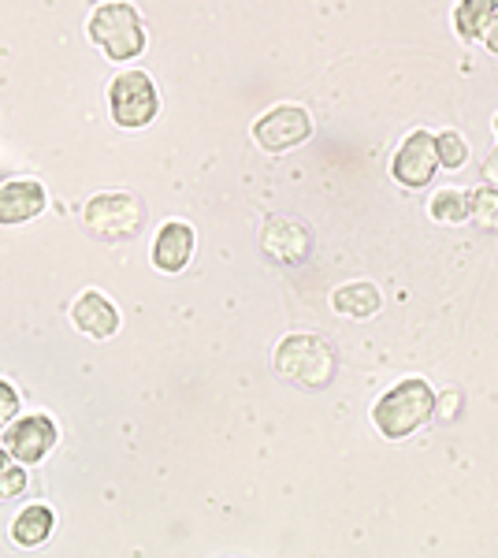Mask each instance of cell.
<instances>
[{
  "label": "cell",
  "mask_w": 498,
  "mask_h": 558,
  "mask_svg": "<svg viewBox=\"0 0 498 558\" xmlns=\"http://www.w3.org/2000/svg\"><path fill=\"white\" fill-rule=\"evenodd\" d=\"M271 368H276V376H283L287 384H294L297 391H324V387H331L335 376H339V354H335L324 336L294 331V336H287L283 343L276 347Z\"/></svg>",
  "instance_id": "1"
},
{
  "label": "cell",
  "mask_w": 498,
  "mask_h": 558,
  "mask_svg": "<svg viewBox=\"0 0 498 558\" xmlns=\"http://www.w3.org/2000/svg\"><path fill=\"white\" fill-rule=\"evenodd\" d=\"M432 417H436V387L421 380V376H410V380H398L394 387H387L373 407V425L391 444L410 439Z\"/></svg>",
  "instance_id": "2"
},
{
  "label": "cell",
  "mask_w": 498,
  "mask_h": 558,
  "mask_svg": "<svg viewBox=\"0 0 498 558\" xmlns=\"http://www.w3.org/2000/svg\"><path fill=\"white\" fill-rule=\"evenodd\" d=\"M86 34L116 64L138 60L142 49H146V23H142L138 8L131 0H105V4H97L86 23Z\"/></svg>",
  "instance_id": "3"
},
{
  "label": "cell",
  "mask_w": 498,
  "mask_h": 558,
  "mask_svg": "<svg viewBox=\"0 0 498 558\" xmlns=\"http://www.w3.org/2000/svg\"><path fill=\"white\" fill-rule=\"evenodd\" d=\"M108 112H112L116 128L142 131L160 116V89L146 71H120L108 83Z\"/></svg>",
  "instance_id": "4"
},
{
  "label": "cell",
  "mask_w": 498,
  "mask_h": 558,
  "mask_svg": "<svg viewBox=\"0 0 498 558\" xmlns=\"http://www.w3.org/2000/svg\"><path fill=\"white\" fill-rule=\"evenodd\" d=\"M83 220L89 235H97L101 242H126L138 235L142 223H146V205H142V197L123 191L94 194L83 209Z\"/></svg>",
  "instance_id": "5"
},
{
  "label": "cell",
  "mask_w": 498,
  "mask_h": 558,
  "mask_svg": "<svg viewBox=\"0 0 498 558\" xmlns=\"http://www.w3.org/2000/svg\"><path fill=\"white\" fill-rule=\"evenodd\" d=\"M313 138V116L302 105H276L253 123V142L265 153H291Z\"/></svg>",
  "instance_id": "6"
},
{
  "label": "cell",
  "mask_w": 498,
  "mask_h": 558,
  "mask_svg": "<svg viewBox=\"0 0 498 558\" xmlns=\"http://www.w3.org/2000/svg\"><path fill=\"white\" fill-rule=\"evenodd\" d=\"M436 168H439L436 134H428V131H410L391 157V175L405 191H424V186L436 179Z\"/></svg>",
  "instance_id": "7"
},
{
  "label": "cell",
  "mask_w": 498,
  "mask_h": 558,
  "mask_svg": "<svg viewBox=\"0 0 498 558\" xmlns=\"http://www.w3.org/2000/svg\"><path fill=\"white\" fill-rule=\"evenodd\" d=\"M260 250L276 265H302L313 254V231L302 220H294V216H268Z\"/></svg>",
  "instance_id": "8"
},
{
  "label": "cell",
  "mask_w": 498,
  "mask_h": 558,
  "mask_svg": "<svg viewBox=\"0 0 498 558\" xmlns=\"http://www.w3.org/2000/svg\"><path fill=\"white\" fill-rule=\"evenodd\" d=\"M4 447L15 462L34 465L57 447V425H52L49 413H34V417H20L4 428Z\"/></svg>",
  "instance_id": "9"
},
{
  "label": "cell",
  "mask_w": 498,
  "mask_h": 558,
  "mask_svg": "<svg viewBox=\"0 0 498 558\" xmlns=\"http://www.w3.org/2000/svg\"><path fill=\"white\" fill-rule=\"evenodd\" d=\"M194 246H197V235L194 228L183 220H168L165 228L157 231V239H153V268L165 276H175L183 272V268L190 265V257H194Z\"/></svg>",
  "instance_id": "10"
},
{
  "label": "cell",
  "mask_w": 498,
  "mask_h": 558,
  "mask_svg": "<svg viewBox=\"0 0 498 558\" xmlns=\"http://www.w3.org/2000/svg\"><path fill=\"white\" fill-rule=\"evenodd\" d=\"M45 205H49V197H45V186L38 179L20 175V179H4V183H0V223H4V228L34 220V216L45 213Z\"/></svg>",
  "instance_id": "11"
},
{
  "label": "cell",
  "mask_w": 498,
  "mask_h": 558,
  "mask_svg": "<svg viewBox=\"0 0 498 558\" xmlns=\"http://www.w3.org/2000/svg\"><path fill=\"white\" fill-rule=\"evenodd\" d=\"M71 324H75L83 336L105 343V339H112L116 331H120V310H116L105 291H83L75 299V305H71Z\"/></svg>",
  "instance_id": "12"
},
{
  "label": "cell",
  "mask_w": 498,
  "mask_h": 558,
  "mask_svg": "<svg viewBox=\"0 0 498 558\" xmlns=\"http://www.w3.org/2000/svg\"><path fill=\"white\" fill-rule=\"evenodd\" d=\"M379 305H384V294H379V287L368 283V279H353V283H342L331 291V310L350 320L376 317Z\"/></svg>",
  "instance_id": "13"
},
{
  "label": "cell",
  "mask_w": 498,
  "mask_h": 558,
  "mask_svg": "<svg viewBox=\"0 0 498 558\" xmlns=\"http://www.w3.org/2000/svg\"><path fill=\"white\" fill-rule=\"evenodd\" d=\"M52 529H57V514H52V507H45V502H31V507H23L20 514H15L12 539L20 547H41L45 539L52 536Z\"/></svg>",
  "instance_id": "14"
},
{
  "label": "cell",
  "mask_w": 498,
  "mask_h": 558,
  "mask_svg": "<svg viewBox=\"0 0 498 558\" xmlns=\"http://www.w3.org/2000/svg\"><path fill=\"white\" fill-rule=\"evenodd\" d=\"M498 12V0H458L454 8V31L461 41H479L487 20Z\"/></svg>",
  "instance_id": "15"
},
{
  "label": "cell",
  "mask_w": 498,
  "mask_h": 558,
  "mask_svg": "<svg viewBox=\"0 0 498 558\" xmlns=\"http://www.w3.org/2000/svg\"><path fill=\"white\" fill-rule=\"evenodd\" d=\"M428 216L436 223H465L469 220V194L454 191V186L436 191V194H432V202H428Z\"/></svg>",
  "instance_id": "16"
},
{
  "label": "cell",
  "mask_w": 498,
  "mask_h": 558,
  "mask_svg": "<svg viewBox=\"0 0 498 558\" xmlns=\"http://www.w3.org/2000/svg\"><path fill=\"white\" fill-rule=\"evenodd\" d=\"M469 220H476L484 231H498V186L479 183L469 191Z\"/></svg>",
  "instance_id": "17"
},
{
  "label": "cell",
  "mask_w": 498,
  "mask_h": 558,
  "mask_svg": "<svg viewBox=\"0 0 498 558\" xmlns=\"http://www.w3.org/2000/svg\"><path fill=\"white\" fill-rule=\"evenodd\" d=\"M436 153H439V168H450V172L469 165V142H465V134H458V131L436 134Z\"/></svg>",
  "instance_id": "18"
},
{
  "label": "cell",
  "mask_w": 498,
  "mask_h": 558,
  "mask_svg": "<svg viewBox=\"0 0 498 558\" xmlns=\"http://www.w3.org/2000/svg\"><path fill=\"white\" fill-rule=\"evenodd\" d=\"M26 470H23V462L20 465H8L4 473H0V499H20V495L26 492Z\"/></svg>",
  "instance_id": "19"
},
{
  "label": "cell",
  "mask_w": 498,
  "mask_h": 558,
  "mask_svg": "<svg viewBox=\"0 0 498 558\" xmlns=\"http://www.w3.org/2000/svg\"><path fill=\"white\" fill-rule=\"evenodd\" d=\"M20 413V391L8 380H0V428H8Z\"/></svg>",
  "instance_id": "20"
},
{
  "label": "cell",
  "mask_w": 498,
  "mask_h": 558,
  "mask_svg": "<svg viewBox=\"0 0 498 558\" xmlns=\"http://www.w3.org/2000/svg\"><path fill=\"white\" fill-rule=\"evenodd\" d=\"M454 410H461V395L458 391H442V402H439V395H436V413H439L442 421L454 417Z\"/></svg>",
  "instance_id": "21"
},
{
  "label": "cell",
  "mask_w": 498,
  "mask_h": 558,
  "mask_svg": "<svg viewBox=\"0 0 498 558\" xmlns=\"http://www.w3.org/2000/svg\"><path fill=\"white\" fill-rule=\"evenodd\" d=\"M479 41L487 45V52H495V57H498V12L491 15V20H487L484 34H479Z\"/></svg>",
  "instance_id": "22"
},
{
  "label": "cell",
  "mask_w": 498,
  "mask_h": 558,
  "mask_svg": "<svg viewBox=\"0 0 498 558\" xmlns=\"http://www.w3.org/2000/svg\"><path fill=\"white\" fill-rule=\"evenodd\" d=\"M484 183L487 186H498V149L484 160Z\"/></svg>",
  "instance_id": "23"
},
{
  "label": "cell",
  "mask_w": 498,
  "mask_h": 558,
  "mask_svg": "<svg viewBox=\"0 0 498 558\" xmlns=\"http://www.w3.org/2000/svg\"><path fill=\"white\" fill-rule=\"evenodd\" d=\"M8 458H12V454H8V447H0V473L8 470Z\"/></svg>",
  "instance_id": "24"
},
{
  "label": "cell",
  "mask_w": 498,
  "mask_h": 558,
  "mask_svg": "<svg viewBox=\"0 0 498 558\" xmlns=\"http://www.w3.org/2000/svg\"><path fill=\"white\" fill-rule=\"evenodd\" d=\"M495 134H498V116H495Z\"/></svg>",
  "instance_id": "25"
}]
</instances>
